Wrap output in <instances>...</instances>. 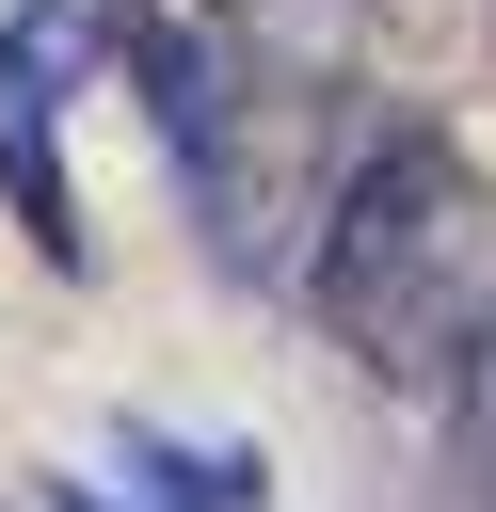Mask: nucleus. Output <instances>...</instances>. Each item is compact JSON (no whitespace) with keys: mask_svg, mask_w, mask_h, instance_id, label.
<instances>
[{"mask_svg":"<svg viewBox=\"0 0 496 512\" xmlns=\"http://www.w3.org/2000/svg\"><path fill=\"white\" fill-rule=\"evenodd\" d=\"M128 464H144L160 512H256V464H208V448H160V432H128Z\"/></svg>","mask_w":496,"mask_h":512,"instance_id":"nucleus-3","label":"nucleus"},{"mask_svg":"<svg viewBox=\"0 0 496 512\" xmlns=\"http://www.w3.org/2000/svg\"><path fill=\"white\" fill-rule=\"evenodd\" d=\"M48 512H112V496H80V480H64V496H48Z\"/></svg>","mask_w":496,"mask_h":512,"instance_id":"nucleus-4","label":"nucleus"},{"mask_svg":"<svg viewBox=\"0 0 496 512\" xmlns=\"http://www.w3.org/2000/svg\"><path fill=\"white\" fill-rule=\"evenodd\" d=\"M80 64H112V0H16L0 16V112H48Z\"/></svg>","mask_w":496,"mask_h":512,"instance_id":"nucleus-2","label":"nucleus"},{"mask_svg":"<svg viewBox=\"0 0 496 512\" xmlns=\"http://www.w3.org/2000/svg\"><path fill=\"white\" fill-rule=\"evenodd\" d=\"M304 304H320V336H352L416 400H480V368H496V192L464 176L448 128H384L336 176V208L304 240Z\"/></svg>","mask_w":496,"mask_h":512,"instance_id":"nucleus-1","label":"nucleus"}]
</instances>
